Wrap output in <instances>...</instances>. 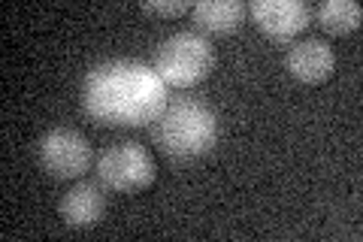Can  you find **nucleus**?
Listing matches in <instances>:
<instances>
[{
    "instance_id": "6e6552de",
    "label": "nucleus",
    "mask_w": 363,
    "mask_h": 242,
    "mask_svg": "<svg viewBox=\"0 0 363 242\" xmlns=\"http://www.w3.org/2000/svg\"><path fill=\"white\" fill-rule=\"evenodd\" d=\"M106 209V194L97 182H76V185L64 194L61 200V218L67 227H76V230H85V227H94L100 218H104Z\"/></svg>"
},
{
    "instance_id": "f257e3e1",
    "label": "nucleus",
    "mask_w": 363,
    "mask_h": 242,
    "mask_svg": "<svg viewBox=\"0 0 363 242\" xmlns=\"http://www.w3.org/2000/svg\"><path fill=\"white\" fill-rule=\"evenodd\" d=\"M167 106V85L130 57H112L97 64L82 82V109L104 128H143Z\"/></svg>"
},
{
    "instance_id": "0eeeda50",
    "label": "nucleus",
    "mask_w": 363,
    "mask_h": 242,
    "mask_svg": "<svg viewBox=\"0 0 363 242\" xmlns=\"http://www.w3.org/2000/svg\"><path fill=\"white\" fill-rule=\"evenodd\" d=\"M285 67L288 73L297 79V82H306V85H315V82H324L330 79L333 67H336V55L330 49V43L324 40H300L294 43L288 55H285Z\"/></svg>"
},
{
    "instance_id": "1a4fd4ad",
    "label": "nucleus",
    "mask_w": 363,
    "mask_h": 242,
    "mask_svg": "<svg viewBox=\"0 0 363 242\" xmlns=\"http://www.w3.org/2000/svg\"><path fill=\"white\" fill-rule=\"evenodd\" d=\"M248 13V6L242 0H197L191 16L194 25L206 33H233L242 25V18Z\"/></svg>"
},
{
    "instance_id": "9d476101",
    "label": "nucleus",
    "mask_w": 363,
    "mask_h": 242,
    "mask_svg": "<svg viewBox=\"0 0 363 242\" xmlns=\"http://www.w3.org/2000/svg\"><path fill=\"white\" fill-rule=\"evenodd\" d=\"M315 16L321 21V28H327L330 33H351L360 28L363 6L354 0H324V4H318Z\"/></svg>"
},
{
    "instance_id": "423d86ee",
    "label": "nucleus",
    "mask_w": 363,
    "mask_h": 242,
    "mask_svg": "<svg viewBox=\"0 0 363 242\" xmlns=\"http://www.w3.org/2000/svg\"><path fill=\"white\" fill-rule=\"evenodd\" d=\"M248 13L255 25L276 43H291L312 21V9L300 0H255Z\"/></svg>"
},
{
    "instance_id": "9b49d317",
    "label": "nucleus",
    "mask_w": 363,
    "mask_h": 242,
    "mask_svg": "<svg viewBox=\"0 0 363 242\" xmlns=\"http://www.w3.org/2000/svg\"><path fill=\"white\" fill-rule=\"evenodd\" d=\"M188 9H194V4H188V0H157V4H152V0H145L143 4V13L149 16H185Z\"/></svg>"
},
{
    "instance_id": "39448f33",
    "label": "nucleus",
    "mask_w": 363,
    "mask_h": 242,
    "mask_svg": "<svg viewBox=\"0 0 363 242\" xmlns=\"http://www.w3.org/2000/svg\"><path fill=\"white\" fill-rule=\"evenodd\" d=\"M97 179L100 185L109 191H136L152 185L155 179V158L149 155V148L136 145V143H118L106 148L97 158Z\"/></svg>"
},
{
    "instance_id": "7ed1b4c3",
    "label": "nucleus",
    "mask_w": 363,
    "mask_h": 242,
    "mask_svg": "<svg viewBox=\"0 0 363 242\" xmlns=\"http://www.w3.org/2000/svg\"><path fill=\"white\" fill-rule=\"evenodd\" d=\"M215 64L212 43L194 31L173 33L161 43L155 55V73L164 79L167 88H191L209 76Z\"/></svg>"
},
{
    "instance_id": "20e7f679",
    "label": "nucleus",
    "mask_w": 363,
    "mask_h": 242,
    "mask_svg": "<svg viewBox=\"0 0 363 242\" xmlns=\"http://www.w3.org/2000/svg\"><path fill=\"white\" fill-rule=\"evenodd\" d=\"M37 158L52 179H79L94 164V148L85 133L73 128H52L49 133H43Z\"/></svg>"
},
{
    "instance_id": "f03ea898",
    "label": "nucleus",
    "mask_w": 363,
    "mask_h": 242,
    "mask_svg": "<svg viewBox=\"0 0 363 242\" xmlns=\"http://www.w3.org/2000/svg\"><path fill=\"white\" fill-rule=\"evenodd\" d=\"M152 140L173 160H194L212 152L218 140V119L200 100H167L152 121Z\"/></svg>"
}]
</instances>
